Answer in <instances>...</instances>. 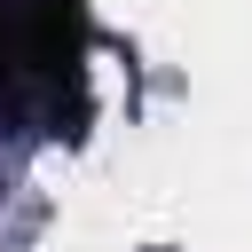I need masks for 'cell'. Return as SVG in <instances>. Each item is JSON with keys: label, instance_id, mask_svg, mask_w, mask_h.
Wrapping results in <instances>:
<instances>
[{"label": "cell", "instance_id": "cell-1", "mask_svg": "<svg viewBox=\"0 0 252 252\" xmlns=\"http://www.w3.org/2000/svg\"><path fill=\"white\" fill-rule=\"evenodd\" d=\"M87 8L79 0H0V110H39L47 126L87 118Z\"/></svg>", "mask_w": 252, "mask_h": 252}]
</instances>
